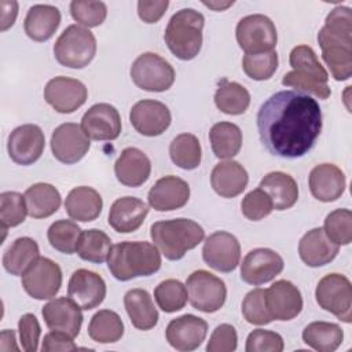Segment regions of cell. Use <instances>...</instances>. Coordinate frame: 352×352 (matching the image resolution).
I'll return each mask as SVG.
<instances>
[{"label": "cell", "instance_id": "obj_1", "mask_svg": "<svg viewBox=\"0 0 352 352\" xmlns=\"http://www.w3.org/2000/svg\"><path fill=\"white\" fill-rule=\"evenodd\" d=\"M257 129L264 147L276 157L305 155L322 132V110L316 99L300 91H279L257 111Z\"/></svg>", "mask_w": 352, "mask_h": 352}, {"label": "cell", "instance_id": "obj_2", "mask_svg": "<svg viewBox=\"0 0 352 352\" xmlns=\"http://www.w3.org/2000/svg\"><path fill=\"white\" fill-rule=\"evenodd\" d=\"M322 58L337 81L352 76V12L349 7L333 8L318 33Z\"/></svg>", "mask_w": 352, "mask_h": 352}, {"label": "cell", "instance_id": "obj_3", "mask_svg": "<svg viewBox=\"0 0 352 352\" xmlns=\"http://www.w3.org/2000/svg\"><path fill=\"white\" fill-rule=\"evenodd\" d=\"M107 267L111 275L121 280L150 276L161 268V253L155 245L146 241H125L111 246Z\"/></svg>", "mask_w": 352, "mask_h": 352}, {"label": "cell", "instance_id": "obj_4", "mask_svg": "<svg viewBox=\"0 0 352 352\" xmlns=\"http://www.w3.org/2000/svg\"><path fill=\"white\" fill-rule=\"evenodd\" d=\"M289 63L293 70L283 76V85L293 87L307 95L312 94L319 99H327L331 95V89L327 85L329 73L309 45L294 47L290 51Z\"/></svg>", "mask_w": 352, "mask_h": 352}, {"label": "cell", "instance_id": "obj_5", "mask_svg": "<svg viewBox=\"0 0 352 352\" xmlns=\"http://www.w3.org/2000/svg\"><path fill=\"white\" fill-rule=\"evenodd\" d=\"M150 236L165 258L176 261L204 241L205 231L197 221L180 217L153 223Z\"/></svg>", "mask_w": 352, "mask_h": 352}, {"label": "cell", "instance_id": "obj_6", "mask_svg": "<svg viewBox=\"0 0 352 352\" xmlns=\"http://www.w3.org/2000/svg\"><path fill=\"white\" fill-rule=\"evenodd\" d=\"M205 18L194 8H182L169 19L164 40L169 51L182 60L194 59L202 47Z\"/></svg>", "mask_w": 352, "mask_h": 352}, {"label": "cell", "instance_id": "obj_7", "mask_svg": "<svg viewBox=\"0 0 352 352\" xmlns=\"http://www.w3.org/2000/svg\"><path fill=\"white\" fill-rule=\"evenodd\" d=\"M96 54V38L94 33L81 26H67L54 44V55L58 63L70 69H82Z\"/></svg>", "mask_w": 352, "mask_h": 352}, {"label": "cell", "instance_id": "obj_8", "mask_svg": "<svg viewBox=\"0 0 352 352\" xmlns=\"http://www.w3.org/2000/svg\"><path fill=\"white\" fill-rule=\"evenodd\" d=\"M315 298L322 309L345 323L352 322V285L345 275H324L316 285Z\"/></svg>", "mask_w": 352, "mask_h": 352}, {"label": "cell", "instance_id": "obj_9", "mask_svg": "<svg viewBox=\"0 0 352 352\" xmlns=\"http://www.w3.org/2000/svg\"><path fill=\"white\" fill-rule=\"evenodd\" d=\"M135 85L148 92L168 91L175 82V70L172 65L154 52L139 55L129 70Z\"/></svg>", "mask_w": 352, "mask_h": 352}, {"label": "cell", "instance_id": "obj_10", "mask_svg": "<svg viewBox=\"0 0 352 352\" xmlns=\"http://www.w3.org/2000/svg\"><path fill=\"white\" fill-rule=\"evenodd\" d=\"M235 36L245 54L270 52L278 43L275 23L263 14H252L239 19Z\"/></svg>", "mask_w": 352, "mask_h": 352}, {"label": "cell", "instance_id": "obj_11", "mask_svg": "<svg viewBox=\"0 0 352 352\" xmlns=\"http://www.w3.org/2000/svg\"><path fill=\"white\" fill-rule=\"evenodd\" d=\"M186 287L192 308L205 314L219 311L227 298L226 283L205 270H198L188 275Z\"/></svg>", "mask_w": 352, "mask_h": 352}, {"label": "cell", "instance_id": "obj_12", "mask_svg": "<svg viewBox=\"0 0 352 352\" xmlns=\"http://www.w3.org/2000/svg\"><path fill=\"white\" fill-rule=\"evenodd\" d=\"M25 292L36 300H50L62 286V270L48 257H38L22 275Z\"/></svg>", "mask_w": 352, "mask_h": 352}, {"label": "cell", "instance_id": "obj_13", "mask_svg": "<svg viewBox=\"0 0 352 352\" xmlns=\"http://www.w3.org/2000/svg\"><path fill=\"white\" fill-rule=\"evenodd\" d=\"M202 258L210 268L219 272H231L239 264L241 245L232 234L216 231L205 239Z\"/></svg>", "mask_w": 352, "mask_h": 352}, {"label": "cell", "instance_id": "obj_14", "mask_svg": "<svg viewBox=\"0 0 352 352\" xmlns=\"http://www.w3.org/2000/svg\"><path fill=\"white\" fill-rule=\"evenodd\" d=\"M283 258L272 249L257 248L250 250L241 264V279L249 285L260 286L271 282L283 271Z\"/></svg>", "mask_w": 352, "mask_h": 352}, {"label": "cell", "instance_id": "obj_15", "mask_svg": "<svg viewBox=\"0 0 352 352\" xmlns=\"http://www.w3.org/2000/svg\"><path fill=\"white\" fill-rule=\"evenodd\" d=\"M91 142L81 126L65 122L56 126L51 135L52 155L66 165L78 162L89 150Z\"/></svg>", "mask_w": 352, "mask_h": 352}, {"label": "cell", "instance_id": "obj_16", "mask_svg": "<svg viewBox=\"0 0 352 352\" xmlns=\"http://www.w3.org/2000/svg\"><path fill=\"white\" fill-rule=\"evenodd\" d=\"M87 98V87L80 80L65 76L51 78L44 88L45 102L62 114L76 111L85 103Z\"/></svg>", "mask_w": 352, "mask_h": 352}, {"label": "cell", "instance_id": "obj_17", "mask_svg": "<svg viewBox=\"0 0 352 352\" xmlns=\"http://www.w3.org/2000/svg\"><path fill=\"white\" fill-rule=\"evenodd\" d=\"M45 147L44 132L38 125L23 124L8 136L7 150L10 158L18 165H32L43 154Z\"/></svg>", "mask_w": 352, "mask_h": 352}, {"label": "cell", "instance_id": "obj_18", "mask_svg": "<svg viewBox=\"0 0 352 352\" xmlns=\"http://www.w3.org/2000/svg\"><path fill=\"white\" fill-rule=\"evenodd\" d=\"M132 126L143 136H160L170 125L172 116L166 104L153 99H143L135 103L129 111Z\"/></svg>", "mask_w": 352, "mask_h": 352}, {"label": "cell", "instance_id": "obj_19", "mask_svg": "<svg viewBox=\"0 0 352 352\" xmlns=\"http://www.w3.org/2000/svg\"><path fill=\"white\" fill-rule=\"evenodd\" d=\"M67 297L81 309L89 311L99 307L106 297V283L103 278L89 270H76L67 285Z\"/></svg>", "mask_w": 352, "mask_h": 352}, {"label": "cell", "instance_id": "obj_20", "mask_svg": "<svg viewBox=\"0 0 352 352\" xmlns=\"http://www.w3.org/2000/svg\"><path fill=\"white\" fill-rule=\"evenodd\" d=\"M80 126L88 139L116 140L121 133V117L114 106L96 103L85 111Z\"/></svg>", "mask_w": 352, "mask_h": 352}, {"label": "cell", "instance_id": "obj_21", "mask_svg": "<svg viewBox=\"0 0 352 352\" xmlns=\"http://www.w3.org/2000/svg\"><path fill=\"white\" fill-rule=\"evenodd\" d=\"M265 304L272 320H292L302 309V297L296 285L280 279L265 289Z\"/></svg>", "mask_w": 352, "mask_h": 352}, {"label": "cell", "instance_id": "obj_22", "mask_svg": "<svg viewBox=\"0 0 352 352\" xmlns=\"http://www.w3.org/2000/svg\"><path fill=\"white\" fill-rule=\"evenodd\" d=\"M208 323L195 315L186 314L172 319L166 326V341L177 351L188 352L197 349L206 338Z\"/></svg>", "mask_w": 352, "mask_h": 352}, {"label": "cell", "instance_id": "obj_23", "mask_svg": "<svg viewBox=\"0 0 352 352\" xmlns=\"http://www.w3.org/2000/svg\"><path fill=\"white\" fill-rule=\"evenodd\" d=\"M43 319L50 330H56L76 338L82 324L81 308L69 297L48 301L41 309Z\"/></svg>", "mask_w": 352, "mask_h": 352}, {"label": "cell", "instance_id": "obj_24", "mask_svg": "<svg viewBox=\"0 0 352 352\" xmlns=\"http://www.w3.org/2000/svg\"><path fill=\"white\" fill-rule=\"evenodd\" d=\"M188 183L173 175L158 179L147 194L148 205L158 212L180 209L188 202Z\"/></svg>", "mask_w": 352, "mask_h": 352}, {"label": "cell", "instance_id": "obj_25", "mask_svg": "<svg viewBox=\"0 0 352 352\" xmlns=\"http://www.w3.org/2000/svg\"><path fill=\"white\" fill-rule=\"evenodd\" d=\"M308 184L311 194L320 202L338 199L346 187L344 172L334 164H319L309 172Z\"/></svg>", "mask_w": 352, "mask_h": 352}, {"label": "cell", "instance_id": "obj_26", "mask_svg": "<svg viewBox=\"0 0 352 352\" xmlns=\"http://www.w3.org/2000/svg\"><path fill=\"white\" fill-rule=\"evenodd\" d=\"M148 206L136 197H121L116 199L109 210V226L121 234L136 231L144 221Z\"/></svg>", "mask_w": 352, "mask_h": 352}, {"label": "cell", "instance_id": "obj_27", "mask_svg": "<svg viewBox=\"0 0 352 352\" xmlns=\"http://www.w3.org/2000/svg\"><path fill=\"white\" fill-rule=\"evenodd\" d=\"M114 173L121 184L126 187H139L150 177V158L136 147H126L121 151L114 164Z\"/></svg>", "mask_w": 352, "mask_h": 352}, {"label": "cell", "instance_id": "obj_28", "mask_svg": "<svg viewBox=\"0 0 352 352\" xmlns=\"http://www.w3.org/2000/svg\"><path fill=\"white\" fill-rule=\"evenodd\" d=\"M338 250L340 246L330 241L320 227L305 232L298 242L300 258L308 267H322L329 264L336 258Z\"/></svg>", "mask_w": 352, "mask_h": 352}, {"label": "cell", "instance_id": "obj_29", "mask_svg": "<svg viewBox=\"0 0 352 352\" xmlns=\"http://www.w3.org/2000/svg\"><path fill=\"white\" fill-rule=\"evenodd\" d=\"M248 182L249 175L246 169L232 160L219 162L210 173L212 188L223 198H234L239 195L246 188Z\"/></svg>", "mask_w": 352, "mask_h": 352}, {"label": "cell", "instance_id": "obj_30", "mask_svg": "<svg viewBox=\"0 0 352 352\" xmlns=\"http://www.w3.org/2000/svg\"><path fill=\"white\" fill-rule=\"evenodd\" d=\"M60 23V11L50 4H34L29 8L23 29L33 41L50 40Z\"/></svg>", "mask_w": 352, "mask_h": 352}, {"label": "cell", "instance_id": "obj_31", "mask_svg": "<svg viewBox=\"0 0 352 352\" xmlns=\"http://www.w3.org/2000/svg\"><path fill=\"white\" fill-rule=\"evenodd\" d=\"M103 201L100 194L88 186H80L70 190L65 199L66 213L77 221H94L102 213Z\"/></svg>", "mask_w": 352, "mask_h": 352}, {"label": "cell", "instance_id": "obj_32", "mask_svg": "<svg viewBox=\"0 0 352 352\" xmlns=\"http://www.w3.org/2000/svg\"><path fill=\"white\" fill-rule=\"evenodd\" d=\"M258 187L268 194L276 210L290 209L298 199V186L296 180L285 172L276 170L267 173Z\"/></svg>", "mask_w": 352, "mask_h": 352}, {"label": "cell", "instance_id": "obj_33", "mask_svg": "<svg viewBox=\"0 0 352 352\" xmlns=\"http://www.w3.org/2000/svg\"><path fill=\"white\" fill-rule=\"evenodd\" d=\"M124 307L133 327L150 330L158 323V311L148 292L143 289H131L124 296Z\"/></svg>", "mask_w": 352, "mask_h": 352}, {"label": "cell", "instance_id": "obj_34", "mask_svg": "<svg viewBox=\"0 0 352 352\" xmlns=\"http://www.w3.org/2000/svg\"><path fill=\"white\" fill-rule=\"evenodd\" d=\"M25 201L28 214L33 219H45L54 214L62 202L59 191L50 183H36L26 188Z\"/></svg>", "mask_w": 352, "mask_h": 352}, {"label": "cell", "instance_id": "obj_35", "mask_svg": "<svg viewBox=\"0 0 352 352\" xmlns=\"http://www.w3.org/2000/svg\"><path fill=\"white\" fill-rule=\"evenodd\" d=\"M40 257L38 245L29 236L16 238L3 254V267L11 275L22 276L25 271Z\"/></svg>", "mask_w": 352, "mask_h": 352}, {"label": "cell", "instance_id": "obj_36", "mask_svg": "<svg viewBox=\"0 0 352 352\" xmlns=\"http://www.w3.org/2000/svg\"><path fill=\"white\" fill-rule=\"evenodd\" d=\"M344 340V331L337 323L312 322L302 330V341L315 351L333 352Z\"/></svg>", "mask_w": 352, "mask_h": 352}, {"label": "cell", "instance_id": "obj_37", "mask_svg": "<svg viewBox=\"0 0 352 352\" xmlns=\"http://www.w3.org/2000/svg\"><path fill=\"white\" fill-rule=\"evenodd\" d=\"M212 151L217 158L230 160L242 147V132L238 125L227 121L214 124L209 132Z\"/></svg>", "mask_w": 352, "mask_h": 352}, {"label": "cell", "instance_id": "obj_38", "mask_svg": "<svg viewBox=\"0 0 352 352\" xmlns=\"http://www.w3.org/2000/svg\"><path fill=\"white\" fill-rule=\"evenodd\" d=\"M214 104L224 114L239 116L248 110L250 94L239 82L223 78L214 94Z\"/></svg>", "mask_w": 352, "mask_h": 352}, {"label": "cell", "instance_id": "obj_39", "mask_svg": "<svg viewBox=\"0 0 352 352\" xmlns=\"http://www.w3.org/2000/svg\"><path fill=\"white\" fill-rule=\"evenodd\" d=\"M124 334V323L117 312L110 309L98 311L88 324V336L99 344L117 342Z\"/></svg>", "mask_w": 352, "mask_h": 352}, {"label": "cell", "instance_id": "obj_40", "mask_svg": "<svg viewBox=\"0 0 352 352\" xmlns=\"http://www.w3.org/2000/svg\"><path fill=\"white\" fill-rule=\"evenodd\" d=\"M169 155L172 162L186 170L199 166L202 150L199 140L192 133H180L169 144Z\"/></svg>", "mask_w": 352, "mask_h": 352}, {"label": "cell", "instance_id": "obj_41", "mask_svg": "<svg viewBox=\"0 0 352 352\" xmlns=\"http://www.w3.org/2000/svg\"><path fill=\"white\" fill-rule=\"evenodd\" d=\"M111 249L110 236L98 228L82 231L77 246L78 256L89 263L100 264L107 260Z\"/></svg>", "mask_w": 352, "mask_h": 352}, {"label": "cell", "instance_id": "obj_42", "mask_svg": "<svg viewBox=\"0 0 352 352\" xmlns=\"http://www.w3.org/2000/svg\"><path fill=\"white\" fill-rule=\"evenodd\" d=\"M82 230L77 226V223L72 220H56L54 221L48 231L47 238L50 245L65 254H73L77 252V246L80 242V236Z\"/></svg>", "mask_w": 352, "mask_h": 352}, {"label": "cell", "instance_id": "obj_43", "mask_svg": "<svg viewBox=\"0 0 352 352\" xmlns=\"http://www.w3.org/2000/svg\"><path fill=\"white\" fill-rule=\"evenodd\" d=\"M28 214L25 195L16 191H4L0 194V224L3 231V241L10 227L22 224Z\"/></svg>", "mask_w": 352, "mask_h": 352}, {"label": "cell", "instance_id": "obj_44", "mask_svg": "<svg viewBox=\"0 0 352 352\" xmlns=\"http://www.w3.org/2000/svg\"><path fill=\"white\" fill-rule=\"evenodd\" d=\"M154 300L166 314L180 311L188 300L187 287L177 279H165L154 289Z\"/></svg>", "mask_w": 352, "mask_h": 352}, {"label": "cell", "instance_id": "obj_45", "mask_svg": "<svg viewBox=\"0 0 352 352\" xmlns=\"http://www.w3.org/2000/svg\"><path fill=\"white\" fill-rule=\"evenodd\" d=\"M323 231L336 245H349L352 241V213L349 209H336L324 219Z\"/></svg>", "mask_w": 352, "mask_h": 352}, {"label": "cell", "instance_id": "obj_46", "mask_svg": "<svg viewBox=\"0 0 352 352\" xmlns=\"http://www.w3.org/2000/svg\"><path fill=\"white\" fill-rule=\"evenodd\" d=\"M278 54L275 50L261 54H245L242 59V69L252 80L263 81L272 77L278 69Z\"/></svg>", "mask_w": 352, "mask_h": 352}, {"label": "cell", "instance_id": "obj_47", "mask_svg": "<svg viewBox=\"0 0 352 352\" xmlns=\"http://www.w3.org/2000/svg\"><path fill=\"white\" fill-rule=\"evenodd\" d=\"M73 19L84 28H96L103 23L107 15V7L103 1L73 0L70 3Z\"/></svg>", "mask_w": 352, "mask_h": 352}, {"label": "cell", "instance_id": "obj_48", "mask_svg": "<svg viewBox=\"0 0 352 352\" xmlns=\"http://www.w3.org/2000/svg\"><path fill=\"white\" fill-rule=\"evenodd\" d=\"M242 315L250 324L264 326L272 322L265 304V289L256 287L245 296L242 301Z\"/></svg>", "mask_w": 352, "mask_h": 352}, {"label": "cell", "instance_id": "obj_49", "mask_svg": "<svg viewBox=\"0 0 352 352\" xmlns=\"http://www.w3.org/2000/svg\"><path fill=\"white\" fill-rule=\"evenodd\" d=\"M241 209H242L243 216L248 220L258 221V220L267 217L274 210V205H272V201L268 197V194L258 187V188L249 191L243 197Z\"/></svg>", "mask_w": 352, "mask_h": 352}, {"label": "cell", "instance_id": "obj_50", "mask_svg": "<svg viewBox=\"0 0 352 352\" xmlns=\"http://www.w3.org/2000/svg\"><path fill=\"white\" fill-rule=\"evenodd\" d=\"M283 348L285 344L282 336L264 329L253 330L248 336L245 346L246 352H282Z\"/></svg>", "mask_w": 352, "mask_h": 352}, {"label": "cell", "instance_id": "obj_51", "mask_svg": "<svg viewBox=\"0 0 352 352\" xmlns=\"http://www.w3.org/2000/svg\"><path fill=\"white\" fill-rule=\"evenodd\" d=\"M238 344V336L236 330L232 324L221 323L219 324L206 345L208 352H232L236 349Z\"/></svg>", "mask_w": 352, "mask_h": 352}, {"label": "cell", "instance_id": "obj_52", "mask_svg": "<svg viewBox=\"0 0 352 352\" xmlns=\"http://www.w3.org/2000/svg\"><path fill=\"white\" fill-rule=\"evenodd\" d=\"M18 330H19V341H21L22 349L26 352H36L38 348V341L41 334V329L37 318L33 314L22 315L18 322Z\"/></svg>", "mask_w": 352, "mask_h": 352}, {"label": "cell", "instance_id": "obj_53", "mask_svg": "<svg viewBox=\"0 0 352 352\" xmlns=\"http://www.w3.org/2000/svg\"><path fill=\"white\" fill-rule=\"evenodd\" d=\"M78 346L74 344L73 337L66 333L51 330L44 336L41 351L43 352H54V351H76Z\"/></svg>", "mask_w": 352, "mask_h": 352}, {"label": "cell", "instance_id": "obj_54", "mask_svg": "<svg viewBox=\"0 0 352 352\" xmlns=\"http://www.w3.org/2000/svg\"><path fill=\"white\" fill-rule=\"evenodd\" d=\"M168 6H169L168 0H155V1L140 0L138 1V15L146 23H155L162 18Z\"/></svg>", "mask_w": 352, "mask_h": 352}, {"label": "cell", "instance_id": "obj_55", "mask_svg": "<svg viewBox=\"0 0 352 352\" xmlns=\"http://www.w3.org/2000/svg\"><path fill=\"white\" fill-rule=\"evenodd\" d=\"M0 10H1L0 30L6 32L15 23V19L18 15V3L14 0H1Z\"/></svg>", "mask_w": 352, "mask_h": 352}, {"label": "cell", "instance_id": "obj_56", "mask_svg": "<svg viewBox=\"0 0 352 352\" xmlns=\"http://www.w3.org/2000/svg\"><path fill=\"white\" fill-rule=\"evenodd\" d=\"M15 331L14 330H3L0 334V351L8 352V351H19V346L15 342Z\"/></svg>", "mask_w": 352, "mask_h": 352}, {"label": "cell", "instance_id": "obj_57", "mask_svg": "<svg viewBox=\"0 0 352 352\" xmlns=\"http://www.w3.org/2000/svg\"><path fill=\"white\" fill-rule=\"evenodd\" d=\"M234 1H227V3H217V1H204V6L214 10V11H223L226 10L227 7L232 6Z\"/></svg>", "mask_w": 352, "mask_h": 352}]
</instances>
